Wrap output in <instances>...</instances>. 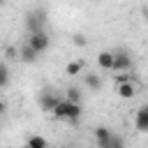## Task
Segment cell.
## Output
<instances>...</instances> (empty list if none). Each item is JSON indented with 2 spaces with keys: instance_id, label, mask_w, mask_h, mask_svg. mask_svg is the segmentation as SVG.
I'll list each match as a JSON object with an SVG mask.
<instances>
[{
  "instance_id": "52a82bcc",
  "label": "cell",
  "mask_w": 148,
  "mask_h": 148,
  "mask_svg": "<svg viewBox=\"0 0 148 148\" xmlns=\"http://www.w3.org/2000/svg\"><path fill=\"white\" fill-rule=\"evenodd\" d=\"M116 92H118V97H120V99H132V97L136 95V83H134L132 79L120 81V83H118V88H116Z\"/></svg>"
},
{
  "instance_id": "9c48e42d",
  "label": "cell",
  "mask_w": 148,
  "mask_h": 148,
  "mask_svg": "<svg viewBox=\"0 0 148 148\" xmlns=\"http://www.w3.org/2000/svg\"><path fill=\"white\" fill-rule=\"evenodd\" d=\"M134 125L139 132H148V104L139 106L136 113H134Z\"/></svg>"
},
{
  "instance_id": "ac0fdd59",
  "label": "cell",
  "mask_w": 148,
  "mask_h": 148,
  "mask_svg": "<svg viewBox=\"0 0 148 148\" xmlns=\"http://www.w3.org/2000/svg\"><path fill=\"white\" fill-rule=\"evenodd\" d=\"M5 109H7V104H5V99H0V116L5 113Z\"/></svg>"
},
{
  "instance_id": "d6986e66",
  "label": "cell",
  "mask_w": 148,
  "mask_h": 148,
  "mask_svg": "<svg viewBox=\"0 0 148 148\" xmlns=\"http://www.w3.org/2000/svg\"><path fill=\"white\" fill-rule=\"evenodd\" d=\"M95 2H102V0H95Z\"/></svg>"
},
{
  "instance_id": "5bb4252c",
  "label": "cell",
  "mask_w": 148,
  "mask_h": 148,
  "mask_svg": "<svg viewBox=\"0 0 148 148\" xmlns=\"http://www.w3.org/2000/svg\"><path fill=\"white\" fill-rule=\"evenodd\" d=\"M9 86V67L5 60H0V90Z\"/></svg>"
},
{
  "instance_id": "ba28073f",
  "label": "cell",
  "mask_w": 148,
  "mask_h": 148,
  "mask_svg": "<svg viewBox=\"0 0 148 148\" xmlns=\"http://www.w3.org/2000/svg\"><path fill=\"white\" fill-rule=\"evenodd\" d=\"M37 58H39V53H37L28 42H23V44L18 46V60H21V62H28V65H30V62H35Z\"/></svg>"
},
{
  "instance_id": "7a4b0ae2",
  "label": "cell",
  "mask_w": 148,
  "mask_h": 148,
  "mask_svg": "<svg viewBox=\"0 0 148 148\" xmlns=\"http://www.w3.org/2000/svg\"><path fill=\"white\" fill-rule=\"evenodd\" d=\"M25 42H28V44H30V46H32V49L39 53V56H42V53L49 49V44H51V42H49V35H46L44 30H37V32H28Z\"/></svg>"
},
{
  "instance_id": "7c38bea8",
  "label": "cell",
  "mask_w": 148,
  "mask_h": 148,
  "mask_svg": "<svg viewBox=\"0 0 148 148\" xmlns=\"http://www.w3.org/2000/svg\"><path fill=\"white\" fill-rule=\"evenodd\" d=\"M81 72H83V62L81 60H72V62L65 65V74H69V76H79Z\"/></svg>"
},
{
  "instance_id": "4fadbf2b",
  "label": "cell",
  "mask_w": 148,
  "mask_h": 148,
  "mask_svg": "<svg viewBox=\"0 0 148 148\" xmlns=\"http://www.w3.org/2000/svg\"><path fill=\"white\" fill-rule=\"evenodd\" d=\"M25 146H30V148H46L49 141H46L44 136H37V134H35V136H28V139H25Z\"/></svg>"
},
{
  "instance_id": "3957f363",
  "label": "cell",
  "mask_w": 148,
  "mask_h": 148,
  "mask_svg": "<svg viewBox=\"0 0 148 148\" xmlns=\"http://www.w3.org/2000/svg\"><path fill=\"white\" fill-rule=\"evenodd\" d=\"M44 21H46V14H44L42 9H32V12H28V16H25V28H28V32L44 30Z\"/></svg>"
},
{
  "instance_id": "ffe728a7",
  "label": "cell",
  "mask_w": 148,
  "mask_h": 148,
  "mask_svg": "<svg viewBox=\"0 0 148 148\" xmlns=\"http://www.w3.org/2000/svg\"><path fill=\"white\" fill-rule=\"evenodd\" d=\"M2 2H5V0H0V5H2Z\"/></svg>"
},
{
  "instance_id": "277c9868",
  "label": "cell",
  "mask_w": 148,
  "mask_h": 148,
  "mask_svg": "<svg viewBox=\"0 0 148 148\" xmlns=\"http://www.w3.org/2000/svg\"><path fill=\"white\" fill-rule=\"evenodd\" d=\"M95 139H97V143H99L102 148L123 146V141H120L118 136H113V134H111V130H106V127H97V130H95Z\"/></svg>"
},
{
  "instance_id": "e0dca14e",
  "label": "cell",
  "mask_w": 148,
  "mask_h": 148,
  "mask_svg": "<svg viewBox=\"0 0 148 148\" xmlns=\"http://www.w3.org/2000/svg\"><path fill=\"white\" fill-rule=\"evenodd\" d=\"M72 44H76V46H86V44H88V39H86V35L76 32V35L72 37Z\"/></svg>"
},
{
  "instance_id": "8992f818",
  "label": "cell",
  "mask_w": 148,
  "mask_h": 148,
  "mask_svg": "<svg viewBox=\"0 0 148 148\" xmlns=\"http://www.w3.org/2000/svg\"><path fill=\"white\" fill-rule=\"evenodd\" d=\"M132 58L127 51H113V72H130Z\"/></svg>"
},
{
  "instance_id": "6da1fadb",
  "label": "cell",
  "mask_w": 148,
  "mask_h": 148,
  "mask_svg": "<svg viewBox=\"0 0 148 148\" xmlns=\"http://www.w3.org/2000/svg\"><path fill=\"white\" fill-rule=\"evenodd\" d=\"M58 120H67V123H76L81 116V102H72L67 97H60V102L56 104V109L51 111Z\"/></svg>"
},
{
  "instance_id": "8fae6325",
  "label": "cell",
  "mask_w": 148,
  "mask_h": 148,
  "mask_svg": "<svg viewBox=\"0 0 148 148\" xmlns=\"http://www.w3.org/2000/svg\"><path fill=\"white\" fill-rule=\"evenodd\" d=\"M83 81H86V86H88L92 92H99V90H102V76H99V74H86Z\"/></svg>"
},
{
  "instance_id": "30bf717a",
  "label": "cell",
  "mask_w": 148,
  "mask_h": 148,
  "mask_svg": "<svg viewBox=\"0 0 148 148\" xmlns=\"http://www.w3.org/2000/svg\"><path fill=\"white\" fill-rule=\"evenodd\" d=\"M97 67L104 72H113V51H99L97 53Z\"/></svg>"
},
{
  "instance_id": "5b68a950",
  "label": "cell",
  "mask_w": 148,
  "mask_h": 148,
  "mask_svg": "<svg viewBox=\"0 0 148 148\" xmlns=\"http://www.w3.org/2000/svg\"><path fill=\"white\" fill-rule=\"evenodd\" d=\"M58 102H60V95H58V92H53V90H49V88L39 92V106H42V111H49V113H51Z\"/></svg>"
},
{
  "instance_id": "9a60e30c",
  "label": "cell",
  "mask_w": 148,
  "mask_h": 148,
  "mask_svg": "<svg viewBox=\"0 0 148 148\" xmlns=\"http://www.w3.org/2000/svg\"><path fill=\"white\" fill-rule=\"evenodd\" d=\"M65 97H67V99H72V102H81V90H79V88H74V86H69V88L65 90Z\"/></svg>"
},
{
  "instance_id": "2e32d148",
  "label": "cell",
  "mask_w": 148,
  "mask_h": 148,
  "mask_svg": "<svg viewBox=\"0 0 148 148\" xmlns=\"http://www.w3.org/2000/svg\"><path fill=\"white\" fill-rule=\"evenodd\" d=\"M5 58H7V60H16V58H18V49H16V46H7V49H5Z\"/></svg>"
}]
</instances>
